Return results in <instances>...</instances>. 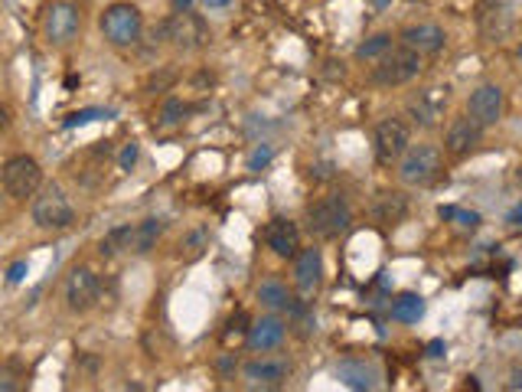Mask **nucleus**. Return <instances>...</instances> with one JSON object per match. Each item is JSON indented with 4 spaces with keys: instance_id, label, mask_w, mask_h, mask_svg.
Wrapping results in <instances>:
<instances>
[{
    "instance_id": "nucleus-6",
    "label": "nucleus",
    "mask_w": 522,
    "mask_h": 392,
    "mask_svg": "<svg viewBox=\"0 0 522 392\" xmlns=\"http://www.w3.org/2000/svg\"><path fill=\"white\" fill-rule=\"evenodd\" d=\"M161 37L167 39V43H173L177 49H200L206 46L209 39V27L206 20L200 17V13H190V10H177L173 17H167L161 23Z\"/></svg>"
},
{
    "instance_id": "nucleus-10",
    "label": "nucleus",
    "mask_w": 522,
    "mask_h": 392,
    "mask_svg": "<svg viewBox=\"0 0 522 392\" xmlns=\"http://www.w3.org/2000/svg\"><path fill=\"white\" fill-rule=\"evenodd\" d=\"M98 291H102V281H98L95 268L79 265V268H72V271H69V281H66L69 311H76V314H86L88 307H95Z\"/></svg>"
},
{
    "instance_id": "nucleus-26",
    "label": "nucleus",
    "mask_w": 522,
    "mask_h": 392,
    "mask_svg": "<svg viewBox=\"0 0 522 392\" xmlns=\"http://www.w3.org/2000/svg\"><path fill=\"white\" fill-rule=\"evenodd\" d=\"M186 115H190V105H183L180 98H167L157 115V128H177Z\"/></svg>"
},
{
    "instance_id": "nucleus-7",
    "label": "nucleus",
    "mask_w": 522,
    "mask_h": 392,
    "mask_svg": "<svg viewBox=\"0 0 522 392\" xmlns=\"http://www.w3.org/2000/svg\"><path fill=\"white\" fill-rule=\"evenodd\" d=\"M29 216H33L39 229H66L69 222L76 220L72 203H69V196L59 187H46V190L39 193L33 206H29Z\"/></svg>"
},
{
    "instance_id": "nucleus-27",
    "label": "nucleus",
    "mask_w": 522,
    "mask_h": 392,
    "mask_svg": "<svg viewBox=\"0 0 522 392\" xmlns=\"http://www.w3.org/2000/svg\"><path fill=\"white\" fill-rule=\"evenodd\" d=\"M389 49H392L389 33H376V37H369L360 49H356V59H382Z\"/></svg>"
},
{
    "instance_id": "nucleus-30",
    "label": "nucleus",
    "mask_w": 522,
    "mask_h": 392,
    "mask_svg": "<svg viewBox=\"0 0 522 392\" xmlns=\"http://www.w3.org/2000/svg\"><path fill=\"white\" fill-rule=\"evenodd\" d=\"M23 275H27V259H17L13 265L7 268V281H10V285H20V281H23Z\"/></svg>"
},
{
    "instance_id": "nucleus-18",
    "label": "nucleus",
    "mask_w": 522,
    "mask_h": 392,
    "mask_svg": "<svg viewBox=\"0 0 522 392\" xmlns=\"http://www.w3.org/2000/svg\"><path fill=\"white\" fill-rule=\"evenodd\" d=\"M285 334H287V327L278 314L261 317V321H255V324L248 327V350H255V354L278 350V346L285 344Z\"/></svg>"
},
{
    "instance_id": "nucleus-2",
    "label": "nucleus",
    "mask_w": 522,
    "mask_h": 392,
    "mask_svg": "<svg viewBox=\"0 0 522 392\" xmlns=\"http://www.w3.org/2000/svg\"><path fill=\"white\" fill-rule=\"evenodd\" d=\"M352 222V210L346 196L340 193H333V196H323V200L311 203V210H307V226L317 239H336L343 232L350 229Z\"/></svg>"
},
{
    "instance_id": "nucleus-33",
    "label": "nucleus",
    "mask_w": 522,
    "mask_h": 392,
    "mask_svg": "<svg viewBox=\"0 0 522 392\" xmlns=\"http://www.w3.org/2000/svg\"><path fill=\"white\" fill-rule=\"evenodd\" d=\"M510 222H513V226H519V229H522V200L516 203L513 213H510Z\"/></svg>"
},
{
    "instance_id": "nucleus-11",
    "label": "nucleus",
    "mask_w": 522,
    "mask_h": 392,
    "mask_svg": "<svg viewBox=\"0 0 522 392\" xmlns=\"http://www.w3.org/2000/svg\"><path fill=\"white\" fill-rule=\"evenodd\" d=\"M503 108H506V92L493 82H486V86L474 88L470 92V102H467V115L476 118L484 128L496 125L500 118H503Z\"/></svg>"
},
{
    "instance_id": "nucleus-35",
    "label": "nucleus",
    "mask_w": 522,
    "mask_h": 392,
    "mask_svg": "<svg viewBox=\"0 0 522 392\" xmlns=\"http://www.w3.org/2000/svg\"><path fill=\"white\" fill-rule=\"evenodd\" d=\"M510 389H522V373H519V370H516L513 379H510Z\"/></svg>"
},
{
    "instance_id": "nucleus-19",
    "label": "nucleus",
    "mask_w": 522,
    "mask_h": 392,
    "mask_svg": "<svg viewBox=\"0 0 522 392\" xmlns=\"http://www.w3.org/2000/svg\"><path fill=\"white\" fill-rule=\"evenodd\" d=\"M409 216V196L399 190H382L376 193V200H372V220L379 222V226H395Z\"/></svg>"
},
{
    "instance_id": "nucleus-12",
    "label": "nucleus",
    "mask_w": 522,
    "mask_h": 392,
    "mask_svg": "<svg viewBox=\"0 0 522 392\" xmlns=\"http://www.w3.org/2000/svg\"><path fill=\"white\" fill-rule=\"evenodd\" d=\"M447 102H451V88L447 86H431V88H425V92H418L409 102L411 121L421 128H435L437 118L444 115Z\"/></svg>"
},
{
    "instance_id": "nucleus-20",
    "label": "nucleus",
    "mask_w": 522,
    "mask_h": 392,
    "mask_svg": "<svg viewBox=\"0 0 522 392\" xmlns=\"http://www.w3.org/2000/svg\"><path fill=\"white\" fill-rule=\"evenodd\" d=\"M336 376H340L343 386H350V389H376V386H379L376 366L366 363V360H340Z\"/></svg>"
},
{
    "instance_id": "nucleus-38",
    "label": "nucleus",
    "mask_w": 522,
    "mask_h": 392,
    "mask_svg": "<svg viewBox=\"0 0 522 392\" xmlns=\"http://www.w3.org/2000/svg\"><path fill=\"white\" fill-rule=\"evenodd\" d=\"M516 59H522V43H519V49H516Z\"/></svg>"
},
{
    "instance_id": "nucleus-21",
    "label": "nucleus",
    "mask_w": 522,
    "mask_h": 392,
    "mask_svg": "<svg viewBox=\"0 0 522 392\" xmlns=\"http://www.w3.org/2000/svg\"><path fill=\"white\" fill-rule=\"evenodd\" d=\"M255 295L261 301V307H268V311H291L294 307V297H291V291H287L281 278H265Z\"/></svg>"
},
{
    "instance_id": "nucleus-23",
    "label": "nucleus",
    "mask_w": 522,
    "mask_h": 392,
    "mask_svg": "<svg viewBox=\"0 0 522 392\" xmlns=\"http://www.w3.org/2000/svg\"><path fill=\"white\" fill-rule=\"evenodd\" d=\"M421 314H425V297L421 295L405 291V295H399L392 301V317H395L399 324H418Z\"/></svg>"
},
{
    "instance_id": "nucleus-32",
    "label": "nucleus",
    "mask_w": 522,
    "mask_h": 392,
    "mask_svg": "<svg viewBox=\"0 0 522 392\" xmlns=\"http://www.w3.org/2000/svg\"><path fill=\"white\" fill-rule=\"evenodd\" d=\"M98 112H79V115H72L66 121V128H76V125H86V121H92V118H95Z\"/></svg>"
},
{
    "instance_id": "nucleus-8",
    "label": "nucleus",
    "mask_w": 522,
    "mask_h": 392,
    "mask_svg": "<svg viewBox=\"0 0 522 392\" xmlns=\"http://www.w3.org/2000/svg\"><path fill=\"white\" fill-rule=\"evenodd\" d=\"M79 29H82V17L69 0L49 4L46 13H43V33H46L53 46H69L79 37Z\"/></svg>"
},
{
    "instance_id": "nucleus-13",
    "label": "nucleus",
    "mask_w": 522,
    "mask_h": 392,
    "mask_svg": "<svg viewBox=\"0 0 522 392\" xmlns=\"http://www.w3.org/2000/svg\"><path fill=\"white\" fill-rule=\"evenodd\" d=\"M242 376L252 389H278V386L287 383L291 376V363L287 360H268V356H258V360H248L242 366Z\"/></svg>"
},
{
    "instance_id": "nucleus-37",
    "label": "nucleus",
    "mask_w": 522,
    "mask_h": 392,
    "mask_svg": "<svg viewBox=\"0 0 522 392\" xmlns=\"http://www.w3.org/2000/svg\"><path fill=\"white\" fill-rule=\"evenodd\" d=\"M209 7H222V4H228V0H206Z\"/></svg>"
},
{
    "instance_id": "nucleus-40",
    "label": "nucleus",
    "mask_w": 522,
    "mask_h": 392,
    "mask_svg": "<svg viewBox=\"0 0 522 392\" xmlns=\"http://www.w3.org/2000/svg\"><path fill=\"white\" fill-rule=\"evenodd\" d=\"M519 173H522V167H519Z\"/></svg>"
},
{
    "instance_id": "nucleus-4",
    "label": "nucleus",
    "mask_w": 522,
    "mask_h": 392,
    "mask_svg": "<svg viewBox=\"0 0 522 392\" xmlns=\"http://www.w3.org/2000/svg\"><path fill=\"white\" fill-rule=\"evenodd\" d=\"M43 187V167L37 157L29 154H17L4 163V190L10 200L23 203L27 196H37V190Z\"/></svg>"
},
{
    "instance_id": "nucleus-15",
    "label": "nucleus",
    "mask_w": 522,
    "mask_h": 392,
    "mask_svg": "<svg viewBox=\"0 0 522 392\" xmlns=\"http://www.w3.org/2000/svg\"><path fill=\"white\" fill-rule=\"evenodd\" d=\"M399 43L421 53V56H435V53H441L447 46V33L437 23H415V27L402 29Z\"/></svg>"
},
{
    "instance_id": "nucleus-25",
    "label": "nucleus",
    "mask_w": 522,
    "mask_h": 392,
    "mask_svg": "<svg viewBox=\"0 0 522 392\" xmlns=\"http://www.w3.org/2000/svg\"><path fill=\"white\" fill-rule=\"evenodd\" d=\"M206 249H209V232L206 229H193L180 239V255L186 262H196Z\"/></svg>"
},
{
    "instance_id": "nucleus-22",
    "label": "nucleus",
    "mask_w": 522,
    "mask_h": 392,
    "mask_svg": "<svg viewBox=\"0 0 522 392\" xmlns=\"http://www.w3.org/2000/svg\"><path fill=\"white\" fill-rule=\"evenodd\" d=\"M163 229H167V222L157 220V216H151V220H144L134 226V242H131V252H137V255H147V252L161 242Z\"/></svg>"
},
{
    "instance_id": "nucleus-31",
    "label": "nucleus",
    "mask_w": 522,
    "mask_h": 392,
    "mask_svg": "<svg viewBox=\"0 0 522 392\" xmlns=\"http://www.w3.org/2000/svg\"><path fill=\"white\" fill-rule=\"evenodd\" d=\"M268 161H271V147H258V151L252 154V161H248V167H252V171H258V167H265Z\"/></svg>"
},
{
    "instance_id": "nucleus-5",
    "label": "nucleus",
    "mask_w": 522,
    "mask_h": 392,
    "mask_svg": "<svg viewBox=\"0 0 522 392\" xmlns=\"http://www.w3.org/2000/svg\"><path fill=\"white\" fill-rule=\"evenodd\" d=\"M418 72H421V53H415L409 46H399V49H389L379 59V66L372 69V82L382 88H395L411 82Z\"/></svg>"
},
{
    "instance_id": "nucleus-28",
    "label": "nucleus",
    "mask_w": 522,
    "mask_h": 392,
    "mask_svg": "<svg viewBox=\"0 0 522 392\" xmlns=\"http://www.w3.org/2000/svg\"><path fill=\"white\" fill-rule=\"evenodd\" d=\"M441 220H457L464 229H476L480 226V213L454 210V206H441Z\"/></svg>"
},
{
    "instance_id": "nucleus-39",
    "label": "nucleus",
    "mask_w": 522,
    "mask_h": 392,
    "mask_svg": "<svg viewBox=\"0 0 522 392\" xmlns=\"http://www.w3.org/2000/svg\"><path fill=\"white\" fill-rule=\"evenodd\" d=\"M379 4H385V0H379Z\"/></svg>"
},
{
    "instance_id": "nucleus-17",
    "label": "nucleus",
    "mask_w": 522,
    "mask_h": 392,
    "mask_svg": "<svg viewBox=\"0 0 522 392\" xmlns=\"http://www.w3.org/2000/svg\"><path fill=\"white\" fill-rule=\"evenodd\" d=\"M265 242L278 259H294L297 252H301V229H297V222H291V220L281 216V220L268 222Z\"/></svg>"
},
{
    "instance_id": "nucleus-1",
    "label": "nucleus",
    "mask_w": 522,
    "mask_h": 392,
    "mask_svg": "<svg viewBox=\"0 0 522 392\" xmlns=\"http://www.w3.org/2000/svg\"><path fill=\"white\" fill-rule=\"evenodd\" d=\"M444 173V154L437 144H411L409 151L402 154L399 177L409 187H431Z\"/></svg>"
},
{
    "instance_id": "nucleus-3",
    "label": "nucleus",
    "mask_w": 522,
    "mask_h": 392,
    "mask_svg": "<svg viewBox=\"0 0 522 392\" xmlns=\"http://www.w3.org/2000/svg\"><path fill=\"white\" fill-rule=\"evenodd\" d=\"M102 33L112 46H134L144 33V17L134 4H112L102 13Z\"/></svg>"
},
{
    "instance_id": "nucleus-16",
    "label": "nucleus",
    "mask_w": 522,
    "mask_h": 392,
    "mask_svg": "<svg viewBox=\"0 0 522 392\" xmlns=\"http://www.w3.org/2000/svg\"><path fill=\"white\" fill-rule=\"evenodd\" d=\"M323 285V255L320 249H301L294 255V288L301 295H313Z\"/></svg>"
},
{
    "instance_id": "nucleus-9",
    "label": "nucleus",
    "mask_w": 522,
    "mask_h": 392,
    "mask_svg": "<svg viewBox=\"0 0 522 392\" xmlns=\"http://www.w3.org/2000/svg\"><path fill=\"white\" fill-rule=\"evenodd\" d=\"M372 141H376V157L382 163L402 161V154L411 147V128L402 118H385V121L376 125Z\"/></svg>"
},
{
    "instance_id": "nucleus-14",
    "label": "nucleus",
    "mask_w": 522,
    "mask_h": 392,
    "mask_svg": "<svg viewBox=\"0 0 522 392\" xmlns=\"http://www.w3.org/2000/svg\"><path fill=\"white\" fill-rule=\"evenodd\" d=\"M484 141V125L470 115H460L454 118L444 131V151L454 154V157H464L476 147V144Z\"/></svg>"
},
{
    "instance_id": "nucleus-34",
    "label": "nucleus",
    "mask_w": 522,
    "mask_h": 392,
    "mask_svg": "<svg viewBox=\"0 0 522 392\" xmlns=\"http://www.w3.org/2000/svg\"><path fill=\"white\" fill-rule=\"evenodd\" d=\"M441 350H444V344H441V340H435V344L427 346V354H431V356H441Z\"/></svg>"
},
{
    "instance_id": "nucleus-36",
    "label": "nucleus",
    "mask_w": 522,
    "mask_h": 392,
    "mask_svg": "<svg viewBox=\"0 0 522 392\" xmlns=\"http://www.w3.org/2000/svg\"><path fill=\"white\" fill-rule=\"evenodd\" d=\"M173 7H177V10H190L193 0H173Z\"/></svg>"
},
{
    "instance_id": "nucleus-29",
    "label": "nucleus",
    "mask_w": 522,
    "mask_h": 392,
    "mask_svg": "<svg viewBox=\"0 0 522 392\" xmlns=\"http://www.w3.org/2000/svg\"><path fill=\"white\" fill-rule=\"evenodd\" d=\"M137 154H141V147L137 144H124V151H121V157H118V163H121V171H131L134 163H137Z\"/></svg>"
},
{
    "instance_id": "nucleus-24",
    "label": "nucleus",
    "mask_w": 522,
    "mask_h": 392,
    "mask_svg": "<svg viewBox=\"0 0 522 392\" xmlns=\"http://www.w3.org/2000/svg\"><path fill=\"white\" fill-rule=\"evenodd\" d=\"M134 242V226H114L112 232H104V239L98 242V252H102L104 259H112L118 252L131 249Z\"/></svg>"
}]
</instances>
